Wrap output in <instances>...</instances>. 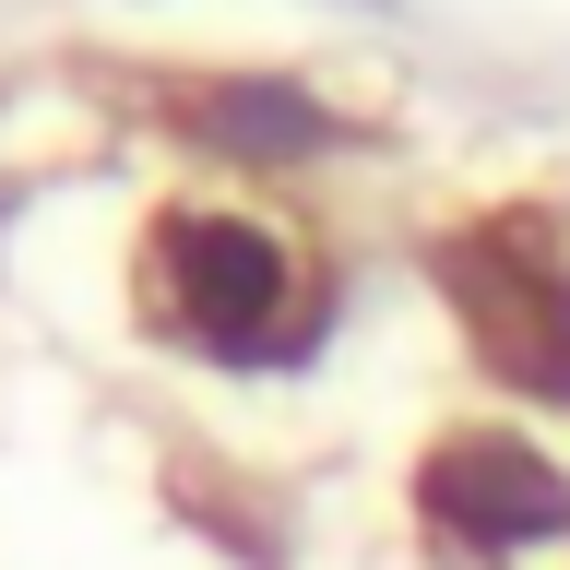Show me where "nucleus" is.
Returning a JSON list of instances; mask_svg holds the SVG:
<instances>
[{
	"label": "nucleus",
	"mask_w": 570,
	"mask_h": 570,
	"mask_svg": "<svg viewBox=\"0 0 570 570\" xmlns=\"http://www.w3.org/2000/svg\"><path fill=\"white\" fill-rule=\"evenodd\" d=\"M131 321L190 368H309L321 333H333V274L309 262L297 226L238 203H155L131 238Z\"/></svg>",
	"instance_id": "nucleus-1"
},
{
	"label": "nucleus",
	"mask_w": 570,
	"mask_h": 570,
	"mask_svg": "<svg viewBox=\"0 0 570 570\" xmlns=\"http://www.w3.org/2000/svg\"><path fill=\"white\" fill-rule=\"evenodd\" d=\"M167 131L214 167H249V178H285V167H321L345 155V107L297 83V71H178L167 83Z\"/></svg>",
	"instance_id": "nucleus-4"
},
{
	"label": "nucleus",
	"mask_w": 570,
	"mask_h": 570,
	"mask_svg": "<svg viewBox=\"0 0 570 570\" xmlns=\"http://www.w3.org/2000/svg\"><path fill=\"white\" fill-rule=\"evenodd\" d=\"M428 285H440L463 356L511 404H559L570 416V214L547 190H511V203H475L463 226H440Z\"/></svg>",
	"instance_id": "nucleus-2"
},
{
	"label": "nucleus",
	"mask_w": 570,
	"mask_h": 570,
	"mask_svg": "<svg viewBox=\"0 0 570 570\" xmlns=\"http://www.w3.org/2000/svg\"><path fill=\"white\" fill-rule=\"evenodd\" d=\"M416 534L452 570H523L547 547H570V463L547 440H523L511 416H463L416 452Z\"/></svg>",
	"instance_id": "nucleus-3"
}]
</instances>
